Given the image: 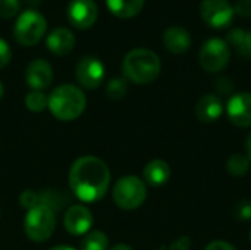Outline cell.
Instances as JSON below:
<instances>
[{
	"mask_svg": "<svg viewBox=\"0 0 251 250\" xmlns=\"http://www.w3.org/2000/svg\"><path fill=\"white\" fill-rule=\"evenodd\" d=\"M110 183L107 165L96 156L76 159L69 171V187L82 202H97L104 197Z\"/></svg>",
	"mask_w": 251,
	"mask_h": 250,
	"instance_id": "6da1fadb",
	"label": "cell"
},
{
	"mask_svg": "<svg viewBox=\"0 0 251 250\" xmlns=\"http://www.w3.org/2000/svg\"><path fill=\"white\" fill-rule=\"evenodd\" d=\"M160 68L159 56L153 50L144 47L132 49L122 62L124 75L135 84H149L154 81L160 74Z\"/></svg>",
	"mask_w": 251,
	"mask_h": 250,
	"instance_id": "7a4b0ae2",
	"label": "cell"
},
{
	"mask_svg": "<svg viewBox=\"0 0 251 250\" xmlns=\"http://www.w3.org/2000/svg\"><path fill=\"white\" fill-rule=\"evenodd\" d=\"M87 105L82 90L72 84L56 87L49 96V109L59 121H74L82 115Z\"/></svg>",
	"mask_w": 251,
	"mask_h": 250,
	"instance_id": "3957f363",
	"label": "cell"
},
{
	"mask_svg": "<svg viewBox=\"0 0 251 250\" xmlns=\"http://www.w3.org/2000/svg\"><path fill=\"white\" fill-rule=\"evenodd\" d=\"M56 227L54 209L46 205H37L28 209L24 220V230L29 240L43 243L49 240Z\"/></svg>",
	"mask_w": 251,
	"mask_h": 250,
	"instance_id": "277c9868",
	"label": "cell"
},
{
	"mask_svg": "<svg viewBox=\"0 0 251 250\" xmlns=\"http://www.w3.org/2000/svg\"><path fill=\"white\" fill-rule=\"evenodd\" d=\"M47 29L44 15L35 9H26L19 13L13 24V37L22 46H32L38 43Z\"/></svg>",
	"mask_w": 251,
	"mask_h": 250,
	"instance_id": "5b68a950",
	"label": "cell"
},
{
	"mask_svg": "<svg viewBox=\"0 0 251 250\" xmlns=\"http://www.w3.org/2000/svg\"><path fill=\"white\" fill-rule=\"evenodd\" d=\"M147 197V189L141 178L135 175H125L119 178L113 187V200L116 206L125 211L140 208Z\"/></svg>",
	"mask_w": 251,
	"mask_h": 250,
	"instance_id": "8992f818",
	"label": "cell"
},
{
	"mask_svg": "<svg viewBox=\"0 0 251 250\" xmlns=\"http://www.w3.org/2000/svg\"><path fill=\"white\" fill-rule=\"evenodd\" d=\"M231 57V50H229V44L218 37H212L209 40H206L200 49V65L203 66V69L209 71V72H219L222 71Z\"/></svg>",
	"mask_w": 251,
	"mask_h": 250,
	"instance_id": "52a82bcc",
	"label": "cell"
},
{
	"mask_svg": "<svg viewBox=\"0 0 251 250\" xmlns=\"http://www.w3.org/2000/svg\"><path fill=\"white\" fill-rule=\"evenodd\" d=\"M234 13V6L229 0H203L200 4L203 21L215 28L226 27L232 21Z\"/></svg>",
	"mask_w": 251,
	"mask_h": 250,
	"instance_id": "ba28073f",
	"label": "cell"
},
{
	"mask_svg": "<svg viewBox=\"0 0 251 250\" xmlns=\"http://www.w3.org/2000/svg\"><path fill=\"white\" fill-rule=\"evenodd\" d=\"M104 65L100 59L94 56L82 57L76 65V80L78 83L88 90L97 88L104 80Z\"/></svg>",
	"mask_w": 251,
	"mask_h": 250,
	"instance_id": "9c48e42d",
	"label": "cell"
},
{
	"mask_svg": "<svg viewBox=\"0 0 251 250\" xmlns=\"http://www.w3.org/2000/svg\"><path fill=\"white\" fill-rule=\"evenodd\" d=\"M97 15L99 10L94 0H71L68 4V19L76 28H90L96 22Z\"/></svg>",
	"mask_w": 251,
	"mask_h": 250,
	"instance_id": "30bf717a",
	"label": "cell"
},
{
	"mask_svg": "<svg viewBox=\"0 0 251 250\" xmlns=\"http://www.w3.org/2000/svg\"><path fill=\"white\" fill-rule=\"evenodd\" d=\"M63 225L69 234L74 236H82L87 234L88 230L93 225V215L91 212L82 206V205H75L68 209L63 218Z\"/></svg>",
	"mask_w": 251,
	"mask_h": 250,
	"instance_id": "8fae6325",
	"label": "cell"
},
{
	"mask_svg": "<svg viewBox=\"0 0 251 250\" xmlns=\"http://www.w3.org/2000/svg\"><path fill=\"white\" fill-rule=\"evenodd\" d=\"M25 80H26L28 85L32 90L41 91V90L47 88L51 84V80H53L51 65L44 59H34L26 66Z\"/></svg>",
	"mask_w": 251,
	"mask_h": 250,
	"instance_id": "7c38bea8",
	"label": "cell"
},
{
	"mask_svg": "<svg viewBox=\"0 0 251 250\" xmlns=\"http://www.w3.org/2000/svg\"><path fill=\"white\" fill-rule=\"evenodd\" d=\"M228 116L238 127H251V93H240L229 99Z\"/></svg>",
	"mask_w": 251,
	"mask_h": 250,
	"instance_id": "4fadbf2b",
	"label": "cell"
},
{
	"mask_svg": "<svg viewBox=\"0 0 251 250\" xmlns=\"http://www.w3.org/2000/svg\"><path fill=\"white\" fill-rule=\"evenodd\" d=\"M47 49L56 56L68 55L75 46V35L66 27H57L51 29L46 40Z\"/></svg>",
	"mask_w": 251,
	"mask_h": 250,
	"instance_id": "5bb4252c",
	"label": "cell"
},
{
	"mask_svg": "<svg viewBox=\"0 0 251 250\" xmlns=\"http://www.w3.org/2000/svg\"><path fill=\"white\" fill-rule=\"evenodd\" d=\"M163 44L172 53H184L191 46V35L190 32L179 25L168 27L163 32Z\"/></svg>",
	"mask_w": 251,
	"mask_h": 250,
	"instance_id": "9a60e30c",
	"label": "cell"
},
{
	"mask_svg": "<svg viewBox=\"0 0 251 250\" xmlns=\"http://www.w3.org/2000/svg\"><path fill=\"white\" fill-rule=\"evenodd\" d=\"M222 112H224V105L216 94L203 96L196 106V116L201 122H213L218 118H221Z\"/></svg>",
	"mask_w": 251,
	"mask_h": 250,
	"instance_id": "2e32d148",
	"label": "cell"
},
{
	"mask_svg": "<svg viewBox=\"0 0 251 250\" xmlns=\"http://www.w3.org/2000/svg\"><path fill=\"white\" fill-rule=\"evenodd\" d=\"M143 175L147 184L153 187H159V186H163L171 178V168L165 161L156 159L146 165Z\"/></svg>",
	"mask_w": 251,
	"mask_h": 250,
	"instance_id": "e0dca14e",
	"label": "cell"
},
{
	"mask_svg": "<svg viewBox=\"0 0 251 250\" xmlns=\"http://www.w3.org/2000/svg\"><path fill=\"white\" fill-rule=\"evenodd\" d=\"M228 43L244 57L251 56V31L244 28H234L228 32Z\"/></svg>",
	"mask_w": 251,
	"mask_h": 250,
	"instance_id": "ac0fdd59",
	"label": "cell"
},
{
	"mask_svg": "<svg viewBox=\"0 0 251 250\" xmlns=\"http://www.w3.org/2000/svg\"><path fill=\"white\" fill-rule=\"evenodd\" d=\"M107 7L119 18H131L141 12L144 0H106Z\"/></svg>",
	"mask_w": 251,
	"mask_h": 250,
	"instance_id": "d6986e66",
	"label": "cell"
},
{
	"mask_svg": "<svg viewBox=\"0 0 251 250\" xmlns=\"http://www.w3.org/2000/svg\"><path fill=\"white\" fill-rule=\"evenodd\" d=\"M107 236L101 231H91L84 236L81 242V250H106Z\"/></svg>",
	"mask_w": 251,
	"mask_h": 250,
	"instance_id": "ffe728a7",
	"label": "cell"
},
{
	"mask_svg": "<svg viewBox=\"0 0 251 250\" xmlns=\"http://www.w3.org/2000/svg\"><path fill=\"white\" fill-rule=\"evenodd\" d=\"M250 168V159L244 155L235 153L226 161V169L234 177H243Z\"/></svg>",
	"mask_w": 251,
	"mask_h": 250,
	"instance_id": "44dd1931",
	"label": "cell"
},
{
	"mask_svg": "<svg viewBox=\"0 0 251 250\" xmlns=\"http://www.w3.org/2000/svg\"><path fill=\"white\" fill-rule=\"evenodd\" d=\"M25 106L31 111V112H43L46 108H49V97L38 90H32L26 94L25 97Z\"/></svg>",
	"mask_w": 251,
	"mask_h": 250,
	"instance_id": "7402d4cb",
	"label": "cell"
},
{
	"mask_svg": "<svg viewBox=\"0 0 251 250\" xmlns=\"http://www.w3.org/2000/svg\"><path fill=\"white\" fill-rule=\"evenodd\" d=\"M126 90H128L126 81L124 78H118V77L116 78H112L107 83V85H106V94L112 100L122 99L126 94Z\"/></svg>",
	"mask_w": 251,
	"mask_h": 250,
	"instance_id": "603a6c76",
	"label": "cell"
},
{
	"mask_svg": "<svg viewBox=\"0 0 251 250\" xmlns=\"http://www.w3.org/2000/svg\"><path fill=\"white\" fill-rule=\"evenodd\" d=\"M21 7V0H0V16L12 18L18 13Z\"/></svg>",
	"mask_w": 251,
	"mask_h": 250,
	"instance_id": "cb8c5ba5",
	"label": "cell"
},
{
	"mask_svg": "<svg viewBox=\"0 0 251 250\" xmlns=\"http://www.w3.org/2000/svg\"><path fill=\"white\" fill-rule=\"evenodd\" d=\"M12 59V49L4 38H0V68H4Z\"/></svg>",
	"mask_w": 251,
	"mask_h": 250,
	"instance_id": "d4e9b609",
	"label": "cell"
},
{
	"mask_svg": "<svg viewBox=\"0 0 251 250\" xmlns=\"http://www.w3.org/2000/svg\"><path fill=\"white\" fill-rule=\"evenodd\" d=\"M235 214H237V218H240V220H244V221L251 220V200L240 202L237 205Z\"/></svg>",
	"mask_w": 251,
	"mask_h": 250,
	"instance_id": "484cf974",
	"label": "cell"
},
{
	"mask_svg": "<svg viewBox=\"0 0 251 250\" xmlns=\"http://www.w3.org/2000/svg\"><path fill=\"white\" fill-rule=\"evenodd\" d=\"M234 12L243 16H251V0H237L234 6Z\"/></svg>",
	"mask_w": 251,
	"mask_h": 250,
	"instance_id": "4316f807",
	"label": "cell"
},
{
	"mask_svg": "<svg viewBox=\"0 0 251 250\" xmlns=\"http://www.w3.org/2000/svg\"><path fill=\"white\" fill-rule=\"evenodd\" d=\"M216 88H218L219 91H222V93H229V91H232L234 84H232V81H231L228 77H221V78L216 81Z\"/></svg>",
	"mask_w": 251,
	"mask_h": 250,
	"instance_id": "83f0119b",
	"label": "cell"
},
{
	"mask_svg": "<svg viewBox=\"0 0 251 250\" xmlns=\"http://www.w3.org/2000/svg\"><path fill=\"white\" fill-rule=\"evenodd\" d=\"M190 245H191V240L190 237H179L175 243H172L171 250H188L190 249Z\"/></svg>",
	"mask_w": 251,
	"mask_h": 250,
	"instance_id": "f1b7e54d",
	"label": "cell"
},
{
	"mask_svg": "<svg viewBox=\"0 0 251 250\" xmlns=\"http://www.w3.org/2000/svg\"><path fill=\"white\" fill-rule=\"evenodd\" d=\"M204 250H237L232 245L226 243V242H213L210 243Z\"/></svg>",
	"mask_w": 251,
	"mask_h": 250,
	"instance_id": "f546056e",
	"label": "cell"
},
{
	"mask_svg": "<svg viewBox=\"0 0 251 250\" xmlns=\"http://www.w3.org/2000/svg\"><path fill=\"white\" fill-rule=\"evenodd\" d=\"M246 149H247V155H249V159L251 161V133L247 137V141H246Z\"/></svg>",
	"mask_w": 251,
	"mask_h": 250,
	"instance_id": "4dcf8cb0",
	"label": "cell"
},
{
	"mask_svg": "<svg viewBox=\"0 0 251 250\" xmlns=\"http://www.w3.org/2000/svg\"><path fill=\"white\" fill-rule=\"evenodd\" d=\"M110 250H132L129 246H126V245H118V246H115L113 249Z\"/></svg>",
	"mask_w": 251,
	"mask_h": 250,
	"instance_id": "1f68e13d",
	"label": "cell"
},
{
	"mask_svg": "<svg viewBox=\"0 0 251 250\" xmlns=\"http://www.w3.org/2000/svg\"><path fill=\"white\" fill-rule=\"evenodd\" d=\"M50 250H75L74 248H69V246H56V248H51Z\"/></svg>",
	"mask_w": 251,
	"mask_h": 250,
	"instance_id": "d6a6232c",
	"label": "cell"
},
{
	"mask_svg": "<svg viewBox=\"0 0 251 250\" xmlns=\"http://www.w3.org/2000/svg\"><path fill=\"white\" fill-rule=\"evenodd\" d=\"M3 91H4V88H3V84H1V81H0V99L3 97Z\"/></svg>",
	"mask_w": 251,
	"mask_h": 250,
	"instance_id": "836d02e7",
	"label": "cell"
},
{
	"mask_svg": "<svg viewBox=\"0 0 251 250\" xmlns=\"http://www.w3.org/2000/svg\"><path fill=\"white\" fill-rule=\"evenodd\" d=\"M250 242H251V231H250Z\"/></svg>",
	"mask_w": 251,
	"mask_h": 250,
	"instance_id": "e575fe53",
	"label": "cell"
}]
</instances>
